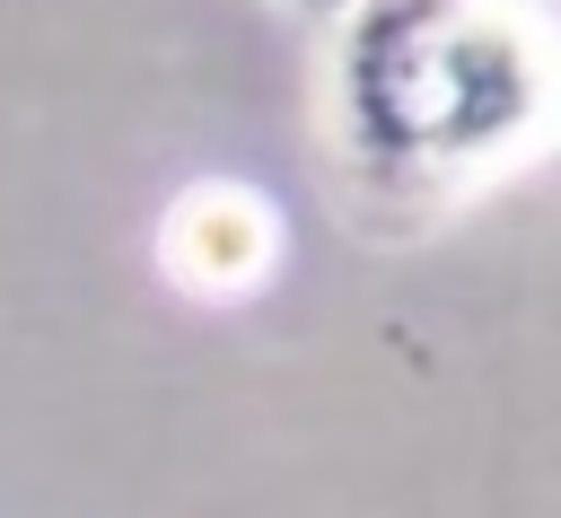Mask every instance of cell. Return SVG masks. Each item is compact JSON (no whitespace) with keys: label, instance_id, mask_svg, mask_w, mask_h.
<instances>
[{"label":"cell","instance_id":"obj_1","mask_svg":"<svg viewBox=\"0 0 561 518\" xmlns=\"http://www.w3.org/2000/svg\"><path fill=\"white\" fill-rule=\"evenodd\" d=\"M324 149L342 211L403 237L543 149L552 44L535 0H342Z\"/></svg>","mask_w":561,"mask_h":518},{"label":"cell","instance_id":"obj_2","mask_svg":"<svg viewBox=\"0 0 561 518\" xmlns=\"http://www.w3.org/2000/svg\"><path fill=\"white\" fill-rule=\"evenodd\" d=\"M280 255V228L263 211V193L245 184H193L175 211H167V272L193 290V299H237L272 272Z\"/></svg>","mask_w":561,"mask_h":518},{"label":"cell","instance_id":"obj_3","mask_svg":"<svg viewBox=\"0 0 561 518\" xmlns=\"http://www.w3.org/2000/svg\"><path fill=\"white\" fill-rule=\"evenodd\" d=\"M280 9H298V18H333L342 0H280Z\"/></svg>","mask_w":561,"mask_h":518}]
</instances>
